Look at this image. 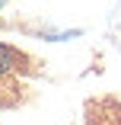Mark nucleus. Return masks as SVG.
<instances>
[{"mask_svg": "<svg viewBox=\"0 0 121 125\" xmlns=\"http://www.w3.org/2000/svg\"><path fill=\"white\" fill-rule=\"evenodd\" d=\"M13 67V52H10V48H3V45H0V74H7Z\"/></svg>", "mask_w": 121, "mask_h": 125, "instance_id": "obj_1", "label": "nucleus"}, {"mask_svg": "<svg viewBox=\"0 0 121 125\" xmlns=\"http://www.w3.org/2000/svg\"><path fill=\"white\" fill-rule=\"evenodd\" d=\"M0 3H3V0H0Z\"/></svg>", "mask_w": 121, "mask_h": 125, "instance_id": "obj_2", "label": "nucleus"}]
</instances>
